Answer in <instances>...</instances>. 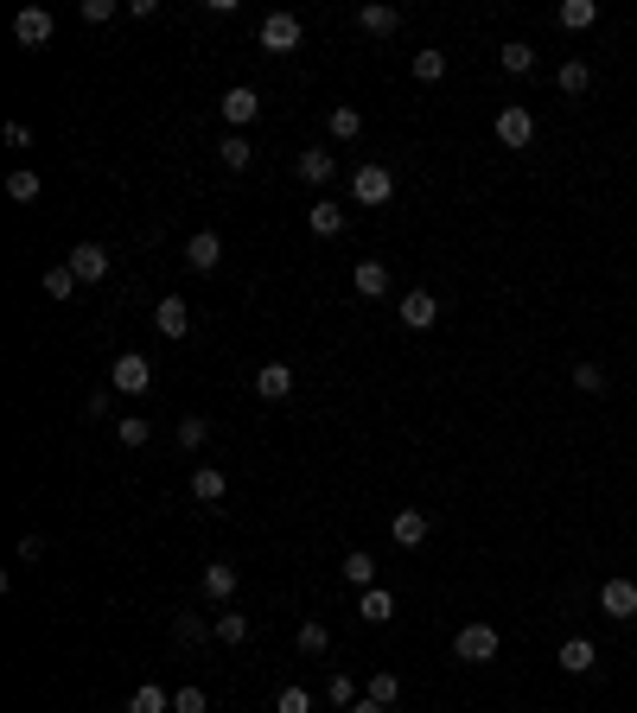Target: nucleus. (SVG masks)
<instances>
[{
    "instance_id": "obj_1",
    "label": "nucleus",
    "mask_w": 637,
    "mask_h": 713,
    "mask_svg": "<svg viewBox=\"0 0 637 713\" xmlns=\"http://www.w3.org/2000/svg\"><path fill=\"white\" fill-rule=\"evenodd\" d=\"M109 389H115V395H147V389H153V363H147L141 351H122V357L109 363Z\"/></svg>"
},
{
    "instance_id": "obj_2",
    "label": "nucleus",
    "mask_w": 637,
    "mask_h": 713,
    "mask_svg": "<svg viewBox=\"0 0 637 713\" xmlns=\"http://www.w3.org/2000/svg\"><path fill=\"white\" fill-rule=\"evenodd\" d=\"M300 39H306V26L294 20V13H268V20H262V51H268V58L300 51Z\"/></svg>"
},
{
    "instance_id": "obj_3",
    "label": "nucleus",
    "mask_w": 637,
    "mask_h": 713,
    "mask_svg": "<svg viewBox=\"0 0 637 713\" xmlns=\"http://www.w3.org/2000/svg\"><path fill=\"white\" fill-rule=\"evenodd\" d=\"M453 656L459 663H491L497 656V624H466V631L453 637Z\"/></svg>"
},
{
    "instance_id": "obj_4",
    "label": "nucleus",
    "mask_w": 637,
    "mask_h": 713,
    "mask_svg": "<svg viewBox=\"0 0 637 713\" xmlns=\"http://www.w3.org/2000/svg\"><path fill=\"white\" fill-rule=\"evenodd\" d=\"M351 198H357V204H389V198H395V172H389V166H357Z\"/></svg>"
},
{
    "instance_id": "obj_5",
    "label": "nucleus",
    "mask_w": 637,
    "mask_h": 713,
    "mask_svg": "<svg viewBox=\"0 0 637 713\" xmlns=\"http://www.w3.org/2000/svg\"><path fill=\"white\" fill-rule=\"evenodd\" d=\"M51 32H58V20H51L45 7H20V13H13V39H20L26 51H39Z\"/></svg>"
},
{
    "instance_id": "obj_6",
    "label": "nucleus",
    "mask_w": 637,
    "mask_h": 713,
    "mask_svg": "<svg viewBox=\"0 0 637 713\" xmlns=\"http://www.w3.org/2000/svg\"><path fill=\"white\" fill-rule=\"evenodd\" d=\"M497 141H504V147H529V141H536V115H529L523 102L497 109Z\"/></svg>"
},
{
    "instance_id": "obj_7",
    "label": "nucleus",
    "mask_w": 637,
    "mask_h": 713,
    "mask_svg": "<svg viewBox=\"0 0 637 713\" xmlns=\"http://www.w3.org/2000/svg\"><path fill=\"white\" fill-rule=\"evenodd\" d=\"M217 109H223V121H230V128H236V134H243V128H249V121H255V115H262V96H255V90H249V83H236V90H223V102H217Z\"/></svg>"
},
{
    "instance_id": "obj_8",
    "label": "nucleus",
    "mask_w": 637,
    "mask_h": 713,
    "mask_svg": "<svg viewBox=\"0 0 637 713\" xmlns=\"http://www.w3.org/2000/svg\"><path fill=\"white\" fill-rule=\"evenodd\" d=\"M599 612L618 618V624L637 618V580H606V586H599Z\"/></svg>"
},
{
    "instance_id": "obj_9",
    "label": "nucleus",
    "mask_w": 637,
    "mask_h": 713,
    "mask_svg": "<svg viewBox=\"0 0 637 713\" xmlns=\"http://www.w3.org/2000/svg\"><path fill=\"white\" fill-rule=\"evenodd\" d=\"M153 325H160V338H192V306H185L179 293H166V300L153 306Z\"/></svg>"
},
{
    "instance_id": "obj_10",
    "label": "nucleus",
    "mask_w": 637,
    "mask_h": 713,
    "mask_svg": "<svg viewBox=\"0 0 637 713\" xmlns=\"http://www.w3.org/2000/svg\"><path fill=\"white\" fill-rule=\"evenodd\" d=\"M395 312H402V325H408V332H427V325L440 319V300H434L427 287H415V293H402V306H395Z\"/></svg>"
},
{
    "instance_id": "obj_11",
    "label": "nucleus",
    "mask_w": 637,
    "mask_h": 713,
    "mask_svg": "<svg viewBox=\"0 0 637 713\" xmlns=\"http://www.w3.org/2000/svg\"><path fill=\"white\" fill-rule=\"evenodd\" d=\"M236 586H243V573H236V561H211V567H204V599L230 605V599H236Z\"/></svg>"
},
{
    "instance_id": "obj_12",
    "label": "nucleus",
    "mask_w": 637,
    "mask_h": 713,
    "mask_svg": "<svg viewBox=\"0 0 637 713\" xmlns=\"http://www.w3.org/2000/svg\"><path fill=\"white\" fill-rule=\"evenodd\" d=\"M71 274H77V281H102V274H109V249H102V242H77V249H71Z\"/></svg>"
},
{
    "instance_id": "obj_13",
    "label": "nucleus",
    "mask_w": 637,
    "mask_h": 713,
    "mask_svg": "<svg viewBox=\"0 0 637 713\" xmlns=\"http://www.w3.org/2000/svg\"><path fill=\"white\" fill-rule=\"evenodd\" d=\"M255 395H262V402H287V395H294V363H268V370L255 376Z\"/></svg>"
},
{
    "instance_id": "obj_14",
    "label": "nucleus",
    "mask_w": 637,
    "mask_h": 713,
    "mask_svg": "<svg viewBox=\"0 0 637 713\" xmlns=\"http://www.w3.org/2000/svg\"><path fill=\"white\" fill-rule=\"evenodd\" d=\"M185 262H192L198 274H211V268L223 262V236H217V230H198L192 242H185Z\"/></svg>"
},
{
    "instance_id": "obj_15",
    "label": "nucleus",
    "mask_w": 637,
    "mask_h": 713,
    "mask_svg": "<svg viewBox=\"0 0 637 713\" xmlns=\"http://www.w3.org/2000/svg\"><path fill=\"white\" fill-rule=\"evenodd\" d=\"M389 535H395V548H421L427 542V516L421 510H395L389 516Z\"/></svg>"
},
{
    "instance_id": "obj_16",
    "label": "nucleus",
    "mask_w": 637,
    "mask_h": 713,
    "mask_svg": "<svg viewBox=\"0 0 637 713\" xmlns=\"http://www.w3.org/2000/svg\"><path fill=\"white\" fill-rule=\"evenodd\" d=\"M555 663H561L567 675H593V663H599V650H593V643H587V637H567V643H561V656H555Z\"/></svg>"
},
{
    "instance_id": "obj_17",
    "label": "nucleus",
    "mask_w": 637,
    "mask_h": 713,
    "mask_svg": "<svg viewBox=\"0 0 637 713\" xmlns=\"http://www.w3.org/2000/svg\"><path fill=\"white\" fill-rule=\"evenodd\" d=\"M294 172H300L306 185H325V179H332V172H338V160H332V153H325V147H306L300 160H294Z\"/></svg>"
},
{
    "instance_id": "obj_18",
    "label": "nucleus",
    "mask_w": 637,
    "mask_h": 713,
    "mask_svg": "<svg viewBox=\"0 0 637 713\" xmlns=\"http://www.w3.org/2000/svg\"><path fill=\"white\" fill-rule=\"evenodd\" d=\"M325 128H332V141H344V147H351V141H357V134H364V115H357V109H351V102H338V109H332V115H325Z\"/></svg>"
},
{
    "instance_id": "obj_19",
    "label": "nucleus",
    "mask_w": 637,
    "mask_h": 713,
    "mask_svg": "<svg viewBox=\"0 0 637 713\" xmlns=\"http://www.w3.org/2000/svg\"><path fill=\"white\" fill-rule=\"evenodd\" d=\"M357 618H364V624H389V618H395V593H383V586H370V593L357 599Z\"/></svg>"
},
{
    "instance_id": "obj_20",
    "label": "nucleus",
    "mask_w": 637,
    "mask_h": 713,
    "mask_svg": "<svg viewBox=\"0 0 637 713\" xmlns=\"http://www.w3.org/2000/svg\"><path fill=\"white\" fill-rule=\"evenodd\" d=\"M128 713H172V694L160 682H141V688L128 694Z\"/></svg>"
},
{
    "instance_id": "obj_21",
    "label": "nucleus",
    "mask_w": 637,
    "mask_h": 713,
    "mask_svg": "<svg viewBox=\"0 0 637 713\" xmlns=\"http://www.w3.org/2000/svg\"><path fill=\"white\" fill-rule=\"evenodd\" d=\"M357 26H364V32H376V39H389V32L402 26V7H383V0H376V7H364V13H357Z\"/></svg>"
},
{
    "instance_id": "obj_22",
    "label": "nucleus",
    "mask_w": 637,
    "mask_h": 713,
    "mask_svg": "<svg viewBox=\"0 0 637 713\" xmlns=\"http://www.w3.org/2000/svg\"><path fill=\"white\" fill-rule=\"evenodd\" d=\"M497 64H504V71H510V77H529V71H536V45H523V39H510L504 51H497Z\"/></svg>"
},
{
    "instance_id": "obj_23",
    "label": "nucleus",
    "mask_w": 637,
    "mask_h": 713,
    "mask_svg": "<svg viewBox=\"0 0 637 713\" xmlns=\"http://www.w3.org/2000/svg\"><path fill=\"white\" fill-rule=\"evenodd\" d=\"M561 26H567V32L599 26V0H561Z\"/></svg>"
},
{
    "instance_id": "obj_24",
    "label": "nucleus",
    "mask_w": 637,
    "mask_h": 713,
    "mask_svg": "<svg viewBox=\"0 0 637 713\" xmlns=\"http://www.w3.org/2000/svg\"><path fill=\"white\" fill-rule=\"evenodd\" d=\"M223 491H230V484H223L217 465H198V472H192V497L198 503H223Z\"/></svg>"
},
{
    "instance_id": "obj_25",
    "label": "nucleus",
    "mask_w": 637,
    "mask_h": 713,
    "mask_svg": "<svg viewBox=\"0 0 637 713\" xmlns=\"http://www.w3.org/2000/svg\"><path fill=\"white\" fill-rule=\"evenodd\" d=\"M217 160L230 166V172H249L255 160V147H249V134H223V147H217Z\"/></svg>"
},
{
    "instance_id": "obj_26",
    "label": "nucleus",
    "mask_w": 637,
    "mask_h": 713,
    "mask_svg": "<svg viewBox=\"0 0 637 713\" xmlns=\"http://www.w3.org/2000/svg\"><path fill=\"white\" fill-rule=\"evenodd\" d=\"M357 293H364V300H383V293H389V268L383 262H357Z\"/></svg>"
},
{
    "instance_id": "obj_27",
    "label": "nucleus",
    "mask_w": 637,
    "mask_h": 713,
    "mask_svg": "<svg viewBox=\"0 0 637 713\" xmlns=\"http://www.w3.org/2000/svg\"><path fill=\"white\" fill-rule=\"evenodd\" d=\"M555 83H561V96H587V90H593V71H587V64H580V58H567Z\"/></svg>"
},
{
    "instance_id": "obj_28",
    "label": "nucleus",
    "mask_w": 637,
    "mask_h": 713,
    "mask_svg": "<svg viewBox=\"0 0 637 713\" xmlns=\"http://www.w3.org/2000/svg\"><path fill=\"white\" fill-rule=\"evenodd\" d=\"M172 637H179V643H192V650H198V643H204V637H217V631H211V624H204L198 612H179V618H172Z\"/></svg>"
},
{
    "instance_id": "obj_29",
    "label": "nucleus",
    "mask_w": 637,
    "mask_h": 713,
    "mask_svg": "<svg viewBox=\"0 0 637 713\" xmlns=\"http://www.w3.org/2000/svg\"><path fill=\"white\" fill-rule=\"evenodd\" d=\"M364 694H370V701H383V707H395V694H402V675H395V669H376L370 682H364Z\"/></svg>"
},
{
    "instance_id": "obj_30",
    "label": "nucleus",
    "mask_w": 637,
    "mask_h": 713,
    "mask_svg": "<svg viewBox=\"0 0 637 713\" xmlns=\"http://www.w3.org/2000/svg\"><path fill=\"white\" fill-rule=\"evenodd\" d=\"M325 643H332V631H325V624H313V618L294 631V650H300V656H325Z\"/></svg>"
},
{
    "instance_id": "obj_31",
    "label": "nucleus",
    "mask_w": 637,
    "mask_h": 713,
    "mask_svg": "<svg viewBox=\"0 0 637 713\" xmlns=\"http://www.w3.org/2000/svg\"><path fill=\"white\" fill-rule=\"evenodd\" d=\"M313 236H344V204H313Z\"/></svg>"
},
{
    "instance_id": "obj_32",
    "label": "nucleus",
    "mask_w": 637,
    "mask_h": 713,
    "mask_svg": "<svg viewBox=\"0 0 637 713\" xmlns=\"http://www.w3.org/2000/svg\"><path fill=\"white\" fill-rule=\"evenodd\" d=\"M211 631H217V643H249V618L243 612H217Z\"/></svg>"
},
{
    "instance_id": "obj_33",
    "label": "nucleus",
    "mask_w": 637,
    "mask_h": 713,
    "mask_svg": "<svg viewBox=\"0 0 637 713\" xmlns=\"http://www.w3.org/2000/svg\"><path fill=\"white\" fill-rule=\"evenodd\" d=\"M71 293H77V274H71V262L45 268V300H71Z\"/></svg>"
},
{
    "instance_id": "obj_34",
    "label": "nucleus",
    "mask_w": 637,
    "mask_h": 713,
    "mask_svg": "<svg viewBox=\"0 0 637 713\" xmlns=\"http://www.w3.org/2000/svg\"><path fill=\"white\" fill-rule=\"evenodd\" d=\"M7 198H13V204H32V198H39V172H32V166L7 172Z\"/></svg>"
},
{
    "instance_id": "obj_35",
    "label": "nucleus",
    "mask_w": 637,
    "mask_h": 713,
    "mask_svg": "<svg viewBox=\"0 0 637 713\" xmlns=\"http://www.w3.org/2000/svg\"><path fill=\"white\" fill-rule=\"evenodd\" d=\"M344 580L370 593V586H376V561H370V554H344Z\"/></svg>"
},
{
    "instance_id": "obj_36",
    "label": "nucleus",
    "mask_w": 637,
    "mask_h": 713,
    "mask_svg": "<svg viewBox=\"0 0 637 713\" xmlns=\"http://www.w3.org/2000/svg\"><path fill=\"white\" fill-rule=\"evenodd\" d=\"M325 694H332V707H357V701H364V688H357L351 675H332V682H325Z\"/></svg>"
},
{
    "instance_id": "obj_37",
    "label": "nucleus",
    "mask_w": 637,
    "mask_h": 713,
    "mask_svg": "<svg viewBox=\"0 0 637 713\" xmlns=\"http://www.w3.org/2000/svg\"><path fill=\"white\" fill-rule=\"evenodd\" d=\"M115 440H122V446H147V440H153V427H147V414H128V421H122V427H115Z\"/></svg>"
},
{
    "instance_id": "obj_38",
    "label": "nucleus",
    "mask_w": 637,
    "mask_h": 713,
    "mask_svg": "<svg viewBox=\"0 0 637 713\" xmlns=\"http://www.w3.org/2000/svg\"><path fill=\"white\" fill-rule=\"evenodd\" d=\"M204 440H211V421H198V414H185V421H179V446H185V452H198Z\"/></svg>"
},
{
    "instance_id": "obj_39",
    "label": "nucleus",
    "mask_w": 637,
    "mask_h": 713,
    "mask_svg": "<svg viewBox=\"0 0 637 713\" xmlns=\"http://www.w3.org/2000/svg\"><path fill=\"white\" fill-rule=\"evenodd\" d=\"M415 77L421 83H440L446 77V51H415Z\"/></svg>"
},
{
    "instance_id": "obj_40",
    "label": "nucleus",
    "mask_w": 637,
    "mask_h": 713,
    "mask_svg": "<svg viewBox=\"0 0 637 713\" xmlns=\"http://www.w3.org/2000/svg\"><path fill=\"white\" fill-rule=\"evenodd\" d=\"M77 13L90 26H102V20H115V13H128V7H122V0H77Z\"/></svg>"
},
{
    "instance_id": "obj_41",
    "label": "nucleus",
    "mask_w": 637,
    "mask_h": 713,
    "mask_svg": "<svg viewBox=\"0 0 637 713\" xmlns=\"http://www.w3.org/2000/svg\"><path fill=\"white\" fill-rule=\"evenodd\" d=\"M172 713H211V694H204V688H179V694H172Z\"/></svg>"
},
{
    "instance_id": "obj_42",
    "label": "nucleus",
    "mask_w": 637,
    "mask_h": 713,
    "mask_svg": "<svg viewBox=\"0 0 637 713\" xmlns=\"http://www.w3.org/2000/svg\"><path fill=\"white\" fill-rule=\"evenodd\" d=\"M274 713H313V694H306V688H281V694H274Z\"/></svg>"
},
{
    "instance_id": "obj_43",
    "label": "nucleus",
    "mask_w": 637,
    "mask_h": 713,
    "mask_svg": "<svg viewBox=\"0 0 637 713\" xmlns=\"http://www.w3.org/2000/svg\"><path fill=\"white\" fill-rule=\"evenodd\" d=\"M574 389L599 395V389H606V370H599V363H574Z\"/></svg>"
},
{
    "instance_id": "obj_44",
    "label": "nucleus",
    "mask_w": 637,
    "mask_h": 713,
    "mask_svg": "<svg viewBox=\"0 0 637 713\" xmlns=\"http://www.w3.org/2000/svg\"><path fill=\"white\" fill-rule=\"evenodd\" d=\"M128 7V20H153V13H160V0H122Z\"/></svg>"
},
{
    "instance_id": "obj_45",
    "label": "nucleus",
    "mask_w": 637,
    "mask_h": 713,
    "mask_svg": "<svg viewBox=\"0 0 637 713\" xmlns=\"http://www.w3.org/2000/svg\"><path fill=\"white\" fill-rule=\"evenodd\" d=\"M7 147H32V128H26V121H7Z\"/></svg>"
},
{
    "instance_id": "obj_46",
    "label": "nucleus",
    "mask_w": 637,
    "mask_h": 713,
    "mask_svg": "<svg viewBox=\"0 0 637 713\" xmlns=\"http://www.w3.org/2000/svg\"><path fill=\"white\" fill-rule=\"evenodd\" d=\"M344 713H389L383 701H370V694H364V701H357V707H344Z\"/></svg>"
}]
</instances>
